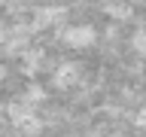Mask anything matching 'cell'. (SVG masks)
<instances>
[{
  "instance_id": "1",
  "label": "cell",
  "mask_w": 146,
  "mask_h": 137,
  "mask_svg": "<svg viewBox=\"0 0 146 137\" xmlns=\"http://www.w3.org/2000/svg\"><path fill=\"white\" fill-rule=\"evenodd\" d=\"M61 40L70 49H91V46L98 43V31L91 25H70V27H64Z\"/></svg>"
},
{
  "instance_id": "4",
  "label": "cell",
  "mask_w": 146,
  "mask_h": 137,
  "mask_svg": "<svg viewBox=\"0 0 146 137\" xmlns=\"http://www.w3.org/2000/svg\"><path fill=\"white\" fill-rule=\"evenodd\" d=\"M113 18H131V6H119V3H107L104 6Z\"/></svg>"
},
{
  "instance_id": "5",
  "label": "cell",
  "mask_w": 146,
  "mask_h": 137,
  "mask_svg": "<svg viewBox=\"0 0 146 137\" xmlns=\"http://www.w3.org/2000/svg\"><path fill=\"white\" fill-rule=\"evenodd\" d=\"M140 137H146V134H140Z\"/></svg>"
},
{
  "instance_id": "2",
  "label": "cell",
  "mask_w": 146,
  "mask_h": 137,
  "mask_svg": "<svg viewBox=\"0 0 146 137\" xmlns=\"http://www.w3.org/2000/svg\"><path fill=\"white\" fill-rule=\"evenodd\" d=\"M70 82H76V67H73V64H61L58 73H55V85H58V88H67Z\"/></svg>"
},
{
  "instance_id": "3",
  "label": "cell",
  "mask_w": 146,
  "mask_h": 137,
  "mask_svg": "<svg viewBox=\"0 0 146 137\" xmlns=\"http://www.w3.org/2000/svg\"><path fill=\"white\" fill-rule=\"evenodd\" d=\"M131 49H134L140 58H146V27L134 31V37H131Z\"/></svg>"
}]
</instances>
